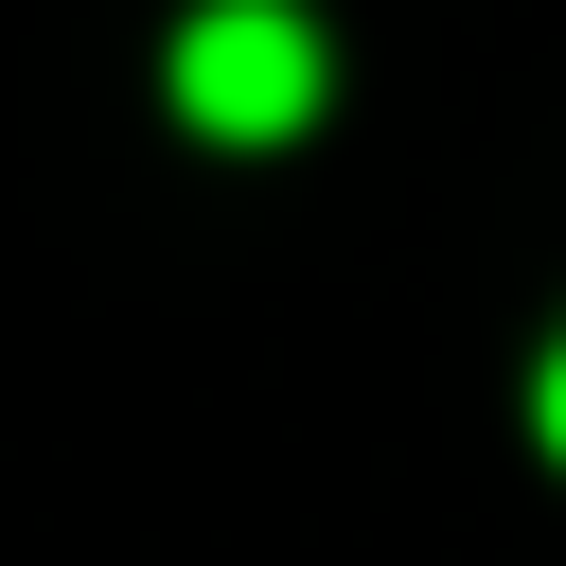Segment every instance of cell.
Segmentation results:
<instances>
[{
	"label": "cell",
	"mask_w": 566,
	"mask_h": 566,
	"mask_svg": "<svg viewBox=\"0 0 566 566\" xmlns=\"http://www.w3.org/2000/svg\"><path fill=\"white\" fill-rule=\"evenodd\" d=\"M159 71H177V124H212V142L318 124V18H301V0H195Z\"/></svg>",
	"instance_id": "6da1fadb"
},
{
	"label": "cell",
	"mask_w": 566,
	"mask_h": 566,
	"mask_svg": "<svg viewBox=\"0 0 566 566\" xmlns=\"http://www.w3.org/2000/svg\"><path fill=\"white\" fill-rule=\"evenodd\" d=\"M531 424H548V460H566V336H548V371H531Z\"/></svg>",
	"instance_id": "7a4b0ae2"
}]
</instances>
